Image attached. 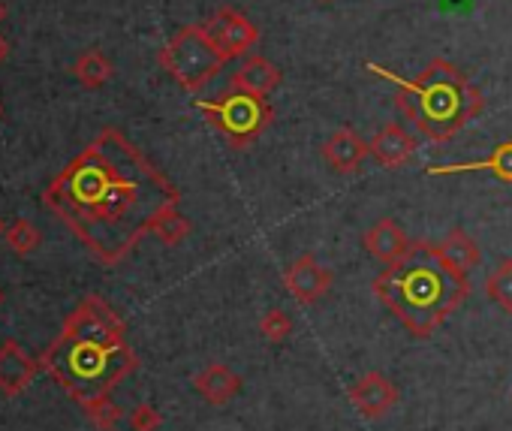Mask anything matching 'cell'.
Here are the masks:
<instances>
[{"instance_id":"6da1fadb","label":"cell","mask_w":512,"mask_h":431,"mask_svg":"<svg viewBox=\"0 0 512 431\" xmlns=\"http://www.w3.org/2000/svg\"><path fill=\"white\" fill-rule=\"evenodd\" d=\"M49 205L109 266L178 208L181 193L115 127H106L49 187Z\"/></svg>"},{"instance_id":"7a4b0ae2","label":"cell","mask_w":512,"mask_h":431,"mask_svg":"<svg viewBox=\"0 0 512 431\" xmlns=\"http://www.w3.org/2000/svg\"><path fill=\"white\" fill-rule=\"evenodd\" d=\"M374 296L413 338H431L467 302L470 281L452 272L434 245L413 242L398 263L374 278Z\"/></svg>"},{"instance_id":"3957f363","label":"cell","mask_w":512,"mask_h":431,"mask_svg":"<svg viewBox=\"0 0 512 431\" xmlns=\"http://www.w3.org/2000/svg\"><path fill=\"white\" fill-rule=\"evenodd\" d=\"M371 73L398 88V109L419 127L431 142H449L467 121L482 112L479 88L449 61L434 58L416 79H404L380 64H368Z\"/></svg>"},{"instance_id":"277c9868","label":"cell","mask_w":512,"mask_h":431,"mask_svg":"<svg viewBox=\"0 0 512 431\" xmlns=\"http://www.w3.org/2000/svg\"><path fill=\"white\" fill-rule=\"evenodd\" d=\"M52 356H58L52 365L61 371V377L79 389H91L94 395H103L136 365V356L124 341L121 320L100 299H88L73 314Z\"/></svg>"},{"instance_id":"5b68a950","label":"cell","mask_w":512,"mask_h":431,"mask_svg":"<svg viewBox=\"0 0 512 431\" xmlns=\"http://www.w3.org/2000/svg\"><path fill=\"white\" fill-rule=\"evenodd\" d=\"M160 67L190 94L202 91L226 64V58L217 52L211 37L205 34L202 25L181 28L157 55Z\"/></svg>"},{"instance_id":"8992f818","label":"cell","mask_w":512,"mask_h":431,"mask_svg":"<svg viewBox=\"0 0 512 431\" xmlns=\"http://www.w3.org/2000/svg\"><path fill=\"white\" fill-rule=\"evenodd\" d=\"M196 109L232 148L253 145L275 118V109L266 97H253L244 91H229L217 100H196Z\"/></svg>"},{"instance_id":"52a82bcc","label":"cell","mask_w":512,"mask_h":431,"mask_svg":"<svg viewBox=\"0 0 512 431\" xmlns=\"http://www.w3.org/2000/svg\"><path fill=\"white\" fill-rule=\"evenodd\" d=\"M202 28L226 61L241 58L247 49H253L256 43H260V28L232 7H223L220 13H214Z\"/></svg>"},{"instance_id":"ba28073f","label":"cell","mask_w":512,"mask_h":431,"mask_svg":"<svg viewBox=\"0 0 512 431\" xmlns=\"http://www.w3.org/2000/svg\"><path fill=\"white\" fill-rule=\"evenodd\" d=\"M284 287L290 290V296L296 302L317 305L332 290V272L314 254H302L284 269Z\"/></svg>"},{"instance_id":"9c48e42d","label":"cell","mask_w":512,"mask_h":431,"mask_svg":"<svg viewBox=\"0 0 512 431\" xmlns=\"http://www.w3.org/2000/svg\"><path fill=\"white\" fill-rule=\"evenodd\" d=\"M401 392L398 386L383 374V371H368L365 377L356 380V386L350 389V401L353 407L365 416V419H380L389 410H395Z\"/></svg>"},{"instance_id":"30bf717a","label":"cell","mask_w":512,"mask_h":431,"mask_svg":"<svg viewBox=\"0 0 512 431\" xmlns=\"http://www.w3.org/2000/svg\"><path fill=\"white\" fill-rule=\"evenodd\" d=\"M320 154H323V160L329 163L332 172L353 175V172L362 169L365 157L371 154V145H368L353 127H341V130H335V133L323 142Z\"/></svg>"},{"instance_id":"8fae6325","label":"cell","mask_w":512,"mask_h":431,"mask_svg":"<svg viewBox=\"0 0 512 431\" xmlns=\"http://www.w3.org/2000/svg\"><path fill=\"white\" fill-rule=\"evenodd\" d=\"M281 79H284V73H281L278 64H272L263 55H250L232 73L229 85H232V91H244V94H253V97H269L281 85Z\"/></svg>"},{"instance_id":"7c38bea8","label":"cell","mask_w":512,"mask_h":431,"mask_svg":"<svg viewBox=\"0 0 512 431\" xmlns=\"http://www.w3.org/2000/svg\"><path fill=\"white\" fill-rule=\"evenodd\" d=\"M371 145V157L380 163V166H389V169H398L404 166L416 148H419V139L413 133H407L401 124H386L374 133V139L368 142Z\"/></svg>"},{"instance_id":"4fadbf2b","label":"cell","mask_w":512,"mask_h":431,"mask_svg":"<svg viewBox=\"0 0 512 431\" xmlns=\"http://www.w3.org/2000/svg\"><path fill=\"white\" fill-rule=\"evenodd\" d=\"M362 245H365V251H368L374 260H380V263H386V266L398 263V260L410 251L407 233H404L392 218H380V221L362 236Z\"/></svg>"},{"instance_id":"5bb4252c","label":"cell","mask_w":512,"mask_h":431,"mask_svg":"<svg viewBox=\"0 0 512 431\" xmlns=\"http://www.w3.org/2000/svg\"><path fill=\"white\" fill-rule=\"evenodd\" d=\"M193 386H196V392H199L208 404L220 407V404H229V401L241 392L244 380H241L229 365L211 362V365H205V368L193 377Z\"/></svg>"},{"instance_id":"9a60e30c","label":"cell","mask_w":512,"mask_h":431,"mask_svg":"<svg viewBox=\"0 0 512 431\" xmlns=\"http://www.w3.org/2000/svg\"><path fill=\"white\" fill-rule=\"evenodd\" d=\"M470 172H491L497 181L512 184V139L500 142L488 157L452 166H428V175H470Z\"/></svg>"},{"instance_id":"2e32d148","label":"cell","mask_w":512,"mask_h":431,"mask_svg":"<svg viewBox=\"0 0 512 431\" xmlns=\"http://www.w3.org/2000/svg\"><path fill=\"white\" fill-rule=\"evenodd\" d=\"M434 248H437L440 260H443L452 272H458V275H467V272H473V269L479 266V245H476L473 236L464 233L461 227L449 230V233L440 239V245H434Z\"/></svg>"},{"instance_id":"e0dca14e","label":"cell","mask_w":512,"mask_h":431,"mask_svg":"<svg viewBox=\"0 0 512 431\" xmlns=\"http://www.w3.org/2000/svg\"><path fill=\"white\" fill-rule=\"evenodd\" d=\"M112 61L100 52V49H88L76 58L73 64V76L79 79V85H85L88 91H97L103 88L109 79H112Z\"/></svg>"},{"instance_id":"ac0fdd59","label":"cell","mask_w":512,"mask_h":431,"mask_svg":"<svg viewBox=\"0 0 512 431\" xmlns=\"http://www.w3.org/2000/svg\"><path fill=\"white\" fill-rule=\"evenodd\" d=\"M31 377V362L16 344L0 347V386L4 389H22V383Z\"/></svg>"},{"instance_id":"d6986e66","label":"cell","mask_w":512,"mask_h":431,"mask_svg":"<svg viewBox=\"0 0 512 431\" xmlns=\"http://www.w3.org/2000/svg\"><path fill=\"white\" fill-rule=\"evenodd\" d=\"M485 296L503 314H512V260H503L494 266V272L485 278Z\"/></svg>"},{"instance_id":"ffe728a7","label":"cell","mask_w":512,"mask_h":431,"mask_svg":"<svg viewBox=\"0 0 512 431\" xmlns=\"http://www.w3.org/2000/svg\"><path fill=\"white\" fill-rule=\"evenodd\" d=\"M293 329H296V326H293L290 314L281 311V308L266 311L263 320H260V335H263L266 341H272V344H284V341L293 335Z\"/></svg>"},{"instance_id":"44dd1931","label":"cell","mask_w":512,"mask_h":431,"mask_svg":"<svg viewBox=\"0 0 512 431\" xmlns=\"http://www.w3.org/2000/svg\"><path fill=\"white\" fill-rule=\"evenodd\" d=\"M154 233L160 236L163 245H181L190 236V224H187V218H181L178 208H175V211H169L166 218L154 227Z\"/></svg>"},{"instance_id":"7402d4cb","label":"cell","mask_w":512,"mask_h":431,"mask_svg":"<svg viewBox=\"0 0 512 431\" xmlns=\"http://www.w3.org/2000/svg\"><path fill=\"white\" fill-rule=\"evenodd\" d=\"M7 245H10L16 254H31V251L40 245V233H37L28 221H16V224L7 230Z\"/></svg>"},{"instance_id":"603a6c76","label":"cell","mask_w":512,"mask_h":431,"mask_svg":"<svg viewBox=\"0 0 512 431\" xmlns=\"http://www.w3.org/2000/svg\"><path fill=\"white\" fill-rule=\"evenodd\" d=\"M130 428H133V431H157V428H160V413H157L154 407L142 404V407H136V410H133V416H130Z\"/></svg>"},{"instance_id":"cb8c5ba5","label":"cell","mask_w":512,"mask_h":431,"mask_svg":"<svg viewBox=\"0 0 512 431\" xmlns=\"http://www.w3.org/2000/svg\"><path fill=\"white\" fill-rule=\"evenodd\" d=\"M10 58V43L4 40V37H0V64H4Z\"/></svg>"},{"instance_id":"d4e9b609","label":"cell","mask_w":512,"mask_h":431,"mask_svg":"<svg viewBox=\"0 0 512 431\" xmlns=\"http://www.w3.org/2000/svg\"><path fill=\"white\" fill-rule=\"evenodd\" d=\"M4 19H7V4L0 0V25H4Z\"/></svg>"},{"instance_id":"484cf974","label":"cell","mask_w":512,"mask_h":431,"mask_svg":"<svg viewBox=\"0 0 512 431\" xmlns=\"http://www.w3.org/2000/svg\"><path fill=\"white\" fill-rule=\"evenodd\" d=\"M0 118H4V103H0Z\"/></svg>"},{"instance_id":"4316f807","label":"cell","mask_w":512,"mask_h":431,"mask_svg":"<svg viewBox=\"0 0 512 431\" xmlns=\"http://www.w3.org/2000/svg\"><path fill=\"white\" fill-rule=\"evenodd\" d=\"M320 4H335V0H320Z\"/></svg>"},{"instance_id":"83f0119b","label":"cell","mask_w":512,"mask_h":431,"mask_svg":"<svg viewBox=\"0 0 512 431\" xmlns=\"http://www.w3.org/2000/svg\"><path fill=\"white\" fill-rule=\"evenodd\" d=\"M0 233H4V221H0Z\"/></svg>"},{"instance_id":"f1b7e54d","label":"cell","mask_w":512,"mask_h":431,"mask_svg":"<svg viewBox=\"0 0 512 431\" xmlns=\"http://www.w3.org/2000/svg\"><path fill=\"white\" fill-rule=\"evenodd\" d=\"M0 299H4V293H0Z\"/></svg>"}]
</instances>
